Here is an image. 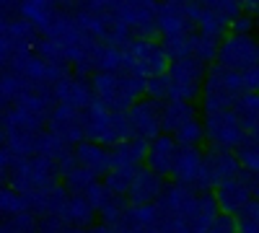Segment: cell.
I'll return each mask as SVG.
<instances>
[{
    "label": "cell",
    "instance_id": "20",
    "mask_svg": "<svg viewBox=\"0 0 259 233\" xmlns=\"http://www.w3.org/2000/svg\"><path fill=\"white\" fill-rule=\"evenodd\" d=\"M221 215V207H218V200H215V195L210 192H200L197 195V202H194L192 213H189V228L192 233H207V228L218 220Z\"/></svg>",
    "mask_w": 259,
    "mask_h": 233
},
{
    "label": "cell",
    "instance_id": "19",
    "mask_svg": "<svg viewBox=\"0 0 259 233\" xmlns=\"http://www.w3.org/2000/svg\"><path fill=\"white\" fill-rule=\"evenodd\" d=\"M197 117V107L192 101H179V99H166L161 104V124L166 135H174L182 124Z\"/></svg>",
    "mask_w": 259,
    "mask_h": 233
},
{
    "label": "cell",
    "instance_id": "32",
    "mask_svg": "<svg viewBox=\"0 0 259 233\" xmlns=\"http://www.w3.org/2000/svg\"><path fill=\"white\" fill-rule=\"evenodd\" d=\"M202 8H207V11H212V13H218V16L228 18V21L244 11L239 0H202Z\"/></svg>",
    "mask_w": 259,
    "mask_h": 233
},
{
    "label": "cell",
    "instance_id": "41",
    "mask_svg": "<svg viewBox=\"0 0 259 233\" xmlns=\"http://www.w3.org/2000/svg\"><path fill=\"white\" fill-rule=\"evenodd\" d=\"M239 3H241V8L249 11V13H256V11H259V0H239Z\"/></svg>",
    "mask_w": 259,
    "mask_h": 233
},
{
    "label": "cell",
    "instance_id": "16",
    "mask_svg": "<svg viewBox=\"0 0 259 233\" xmlns=\"http://www.w3.org/2000/svg\"><path fill=\"white\" fill-rule=\"evenodd\" d=\"M75 161L83 166L85 171H91L94 176H106L112 171V148H106L94 140H83L75 145Z\"/></svg>",
    "mask_w": 259,
    "mask_h": 233
},
{
    "label": "cell",
    "instance_id": "6",
    "mask_svg": "<svg viewBox=\"0 0 259 233\" xmlns=\"http://www.w3.org/2000/svg\"><path fill=\"white\" fill-rule=\"evenodd\" d=\"M114 13L133 31L135 39H156V34H158V0H119Z\"/></svg>",
    "mask_w": 259,
    "mask_h": 233
},
{
    "label": "cell",
    "instance_id": "36",
    "mask_svg": "<svg viewBox=\"0 0 259 233\" xmlns=\"http://www.w3.org/2000/svg\"><path fill=\"white\" fill-rule=\"evenodd\" d=\"M117 3L119 0H78V6L89 8V11H96V13H114Z\"/></svg>",
    "mask_w": 259,
    "mask_h": 233
},
{
    "label": "cell",
    "instance_id": "11",
    "mask_svg": "<svg viewBox=\"0 0 259 233\" xmlns=\"http://www.w3.org/2000/svg\"><path fill=\"white\" fill-rule=\"evenodd\" d=\"M205 171H207V179L212 184V189L239 176L241 174V163L236 158V151L233 148H221V145H210L205 151Z\"/></svg>",
    "mask_w": 259,
    "mask_h": 233
},
{
    "label": "cell",
    "instance_id": "35",
    "mask_svg": "<svg viewBox=\"0 0 259 233\" xmlns=\"http://www.w3.org/2000/svg\"><path fill=\"white\" fill-rule=\"evenodd\" d=\"M145 96L156 99V101H166L168 99V78H166V73L145 78Z\"/></svg>",
    "mask_w": 259,
    "mask_h": 233
},
{
    "label": "cell",
    "instance_id": "34",
    "mask_svg": "<svg viewBox=\"0 0 259 233\" xmlns=\"http://www.w3.org/2000/svg\"><path fill=\"white\" fill-rule=\"evenodd\" d=\"M228 34H256L254 13L241 11L239 16H233V18H231V24H228Z\"/></svg>",
    "mask_w": 259,
    "mask_h": 233
},
{
    "label": "cell",
    "instance_id": "2",
    "mask_svg": "<svg viewBox=\"0 0 259 233\" xmlns=\"http://www.w3.org/2000/svg\"><path fill=\"white\" fill-rule=\"evenodd\" d=\"M83 117V132L89 140L101 143L106 148H114L122 140L133 137V130H130L127 122V112H114L109 107H104L101 101H91L89 107L80 112Z\"/></svg>",
    "mask_w": 259,
    "mask_h": 233
},
{
    "label": "cell",
    "instance_id": "5",
    "mask_svg": "<svg viewBox=\"0 0 259 233\" xmlns=\"http://www.w3.org/2000/svg\"><path fill=\"white\" fill-rule=\"evenodd\" d=\"M124 62H127V73L153 78V75H163L168 70L171 60L163 52L161 41H156V39H133L124 47Z\"/></svg>",
    "mask_w": 259,
    "mask_h": 233
},
{
    "label": "cell",
    "instance_id": "40",
    "mask_svg": "<svg viewBox=\"0 0 259 233\" xmlns=\"http://www.w3.org/2000/svg\"><path fill=\"white\" fill-rule=\"evenodd\" d=\"M236 233H259V223H251V220H236Z\"/></svg>",
    "mask_w": 259,
    "mask_h": 233
},
{
    "label": "cell",
    "instance_id": "22",
    "mask_svg": "<svg viewBox=\"0 0 259 233\" xmlns=\"http://www.w3.org/2000/svg\"><path fill=\"white\" fill-rule=\"evenodd\" d=\"M18 11H21V18H26L34 29H47L57 18L55 0H21Z\"/></svg>",
    "mask_w": 259,
    "mask_h": 233
},
{
    "label": "cell",
    "instance_id": "18",
    "mask_svg": "<svg viewBox=\"0 0 259 233\" xmlns=\"http://www.w3.org/2000/svg\"><path fill=\"white\" fill-rule=\"evenodd\" d=\"M194 31V24L187 16L182 3H158V34L161 36H177Z\"/></svg>",
    "mask_w": 259,
    "mask_h": 233
},
{
    "label": "cell",
    "instance_id": "39",
    "mask_svg": "<svg viewBox=\"0 0 259 233\" xmlns=\"http://www.w3.org/2000/svg\"><path fill=\"white\" fill-rule=\"evenodd\" d=\"M73 233H117V230L109 228L106 223H99V225H89V228H73Z\"/></svg>",
    "mask_w": 259,
    "mask_h": 233
},
{
    "label": "cell",
    "instance_id": "3",
    "mask_svg": "<svg viewBox=\"0 0 259 233\" xmlns=\"http://www.w3.org/2000/svg\"><path fill=\"white\" fill-rule=\"evenodd\" d=\"M246 91L244 86V75L228 70L218 62H212L207 68L205 83H202V94H200V109L202 112H218V109H233L236 99Z\"/></svg>",
    "mask_w": 259,
    "mask_h": 233
},
{
    "label": "cell",
    "instance_id": "30",
    "mask_svg": "<svg viewBox=\"0 0 259 233\" xmlns=\"http://www.w3.org/2000/svg\"><path fill=\"white\" fill-rule=\"evenodd\" d=\"M192 34H177V36H161V47L163 52L168 55V60H182V57H189L192 52Z\"/></svg>",
    "mask_w": 259,
    "mask_h": 233
},
{
    "label": "cell",
    "instance_id": "29",
    "mask_svg": "<svg viewBox=\"0 0 259 233\" xmlns=\"http://www.w3.org/2000/svg\"><path fill=\"white\" fill-rule=\"evenodd\" d=\"M236 158H239L244 171L259 174V140L246 132V137L239 143V148H236Z\"/></svg>",
    "mask_w": 259,
    "mask_h": 233
},
{
    "label": "cell",
    "instance_id": "27",
    "mask_svg": "<svg viewBox=\"0 0 259 233\" xmlns=\"http://www.w3.org/2000/svg\"><path fill=\"white\" fill-rule=\"evenodd\" d=\"M228 24H231L228 18H223L218 13L202 8V16L197 21V31L205 34V36H210V39H215V41H223L228 36Z\"/></svg>",
    "mask_w": 259,
    "mask_h": 233
},
{
    "label": "cell",
    "instance_id": "26",
    "mask_svg": "<svg viewBox=\"0 0 259 233\" xmlns=\"http://www.w3.org/2000/svg\"><path fill=\"white\" fill-rule=\"evenodd\" d=\"M218 44L221 41H215V39H210V36H205V34H200L197 29H194V34H192V52H189V57H194L197 62H202V65H212L215 60H218Z\"/></svg>",
    "mask_w": 259,
    "mask_h": 233
},
{
    "label": "cell",
    "instance_id": "10",
    "mask_svg": "<svg viewBox=\"0 0 259 233\" xmlns=\"http://www.w3.org/2000/svg\"><path fill=\"white\" fill-rule=\"evenodd\" d=\"M161 104L150 96L138 99L133 107L127 109V122H130V130H133V137H140L145 143H150L153 137H158L163 132V124H161Z\"/></svg>",
    "mask_w": 259,
    "mask_h": 233
},
{
    "label": "cell",
    "instance_id": "25",
    "mask_svg": "<svg viewBox=\"0 0 259 233\" xmlns=\"http://www.w3.org/2000/svg\"><path fill=\"white\" fill-rule=\"evenodd\" d=\"M122 70H127L124 47L101 44L99 55H96V73H122Z\"/></svg>",
    "mask_w": 259,
    "mask_h": 233
},
{
    "label": "cell",
    "instance_id": "15",
    "mask_svg": "<svg viewBox=\"0 0 259 233\" xmlns=\"http://www.w3.org/2000/svg\"><path fill=\"white\" fill-rule=\"evenodd\" d=\"M215 200H218L221 213L236 218V215H239L241 210L254 200V195L249 192V187L244 184V179H241V174H239V176H233V179H228V181H223V184L215 187Z\"/></svg>",
    "mask_w": 259,
    "mask_h": 233
},
{
    "label": "cell",
    "instance_id": "31",
    "mask_svg": "<svg viewBox=\"0 0 259 233\" xmlns=\"http://www.w3.org/2000/svg\"><path fill=\"white\" fill-rule=\"evenodd\" d=\"M179 145H194L197 148L202 140H205V127H202V117H194V119H189L187 124H182L179 130L171 135Z\"/></svg>",
    "mask_w": 259,
    "mask_h": 233
},
{
    "label": "cell",
    "instance_id": "9",
    "mask_svg": "<svg viewBox=\"0 0 259 233\" xmlns=\"http://www.w3.org/2000/svg\"><path fill=\"white\" fill-rule=\"evenodd\" d=\"M177 184H184L194 192H210L212 184L205 171V151H200V145H179V156L171 171Z\"/></svg>",
    "mask_w": 259,
    "mask_h": 233
},
{
    "label": "cell",
    "instance_id": "24",
    "mask_svg": "<svg viewBox=\"0 0 259 233\" xmlns=\"http://www.w3.org/2000/svg\"><path fill=\"white\" fill-rule=\"evenodd\" d=\"M233 112H236V117L241 119L244 130L254 132L259 127V94L256 91H244L239 99H236Z\"/></svg>",
    "mask_w": 259,
    "mask_h": 233
},
{
    "label": "cell",
    "instance_id": "8",
    "mask_svg": "<svg viewBox=\"0 0 259 233\" xmlns=\"http://www.w3.org/2000/svg\"><path fill=\"white\" fill-rule=\"evenodd\" d=\"M202 127H205V140L210 145L221 148H239V143L246 137V130L241 119L236 117L233 109H218V112H202Z\"/></svg>",
    "mask_w": 259,
    "mask_h": 233
},
{
    "label": "cell",
    "instance_id": "14",
    "mask_svg": "<svg viewBox=\"0 0 259 233\" xmlns=\"http://www.w3.org/2000/svg\"><path fill=\"white\" fill-rule=\"evenodd\" d=\"M55 96H57V104H65L75 112H83L89 107L94 99V88H91V78L85 75H65L57 86H55Z\"/></svg>",
    "mask_w": 259,
    "mask_h": 233
},
{
    "label": "cell",
    "instance_id": "7",
    "mask_svg": "<svg viewBox=\"0 0 259 233\" xmlns=\"http://www.w3.org/2000/svg\"><path fill=\"white\" fill-rule=\"evenodd\" d=\"M218 65L244 73L259 65V36L254 34H228L218 44Z\"/></svg>",
    "mask_w": 259,
    "mask_h": 233
},
{
    "label": "cell",
    "instance_id": "33",
    "mask_svg": "<svg viewBox=\"0 0 259 233\" xmlns=\"http://www.w3.org/2000/svg\"><path fill=\"white\" fill-rule=\"evenodd\" d=\"M158 233H192V228H189V220H187V218H182V215H168V213H161Z\"/></svg>",
    "mask_w": 259,
    "mask_h": 233
},
{
    "label": "cell",
    "instance_id": "12",
    "mask_svg": "<svg viewBox=\"0 0 259 233\" xmlns=\"http://www.w3.org/2000/svg\"><path fill=\"white\" fill-rule=\"evenodd\" d=\"M47 124H50V132H52L57 140H62L65 145H70V148L78 145V143H83V137H85L80 112L65 107V104H57V107L50 112Z\"/></svg>",
    "mask_w": 259,
    "mask_h": 233
},
{
    "label": "cell",
    "instance_id": "21",
    "mask_svg": "<svg viewBox=\"0 0 259 233\" xmlns=\"http://www.w3.org/2000/svg\"><path fill=\"white\" fill-rule=\"evenodd\" d=\"M145 151L148 143L140 137H127L119 145L112 148V168H140V163H145Z\"/></svg>",
    "mask_w": 259,
    "mask_h": 233
},
{
    "label": "cell",
    "instance_id": "38",
    "mask_svg": "<svg viewBox=\"0 0 259 233\" xmlns=\"http://www.w3.org/2000/svg\"><path fill=\"white\" fill-rule=\"evenodd\" d=\"M241 75H244V86H246V91H256V94H259V65L244 70Z\"/></svg>",
    "mask_w": 259,
    "mask_h": 233
},
{
    "label": "cell",
    "instance_id": "4",
    "mask_svg": "<svg viewBox=\"0 0 259 233\" xmlns=\"http://www.w3.org/2000/svg\"><path fill=\"white\" fill-rule=\"evenodd\" d=\"M207 75V65L197 62L194 57H182L168 62V99L179 101H197L202 94V83Z\"/></svg>",
    "mask_w": 259,
    "mask_h": 233
},
{
    "label": "cell",
    "instance_id": "37",
    "mask_svg": "<svg viewBox=\"0 0 259 233\" xmlns=\"http://www.w3.org/2000/svg\"><path fill=\"white\" fill-rule=\"evenodd\" d=\"M207 233H236V218L221 213L218 220H215V223L207 228Z\"/></svg>",
    "mask_w": 259,
    "mask_h": 233
},
{
    "label": "cell",
    "instance_id": "42",
    "mask_svg": "<svg viewBox=\"0 0 259 233\" xmlns=\"http://www.w3.org/2000/svg\"><path fill=\"white\" fill-rule=\"evenodd\" d=\"M254 21H256V31H259V11L254 13Z\"/></svg>",
    "mask_w": 259,
    "mask_h": 233
},
{
    "label": "cell",
    "instance_id": "17",
    "mask_svg": "<svg viewBox=\"0 0 259 233\" xmlns=\"http://www.w3.org/2000/svg\"><path fill=\"white\" fill-rule=\"evenodd\" d=\"M166 189V181L163 176H158L156 171H150L148 166H140L135 171V179H133V187H130V205H150L161 197V192Z\"/></svg>",
    "mask_w": 259,
    "mask_h": 233
},
{
    "label": "cell",
    "instance_id": "28",
    "mask_svg": "<svg viewBox=\"0 0 259 233\" xmlns=\"http://www.w3.org/2000/svg\"><path fill=\"white\" fill-rule=\"evenodd\" d=\"M135 171H138V168H117L114 166L112 171L106 174L104 187L109 189L114 197H127L130 187H133V179H135Z\"/></svg>",
    "mask_w": 259,
    "mask_h": 233
},
{
    "label": "cell",
    "instance_id": "1",
    "mask_svg": "<svg viewBox=\"0 0 259 233\" xmlns=\"http://www.w3.org/2000/svg\"><path fill=\"white\" fill-rule=\"evenodd\" d=\"M94 99L114 112H127L138 99L145 96V78L135 73H94L91 75Z\"/></svg>",
    "mask_w": 259,
    "mask_h": 233
},
{
    "label": "cell",
    "instance_id": "13",
    "mask_svg": "<svg viewBox=\"0 0 259 233\" xmlns=\"http://www.w3.org/2000/svg\"><path fill=\"white\" fill-rule=\"evenodd\" d=\"M177 156H179V143L161 132L158 137H153L148 143V151H145V166L150 171H156L158 176H171L174 171V163H177Z\"/></svg>",
    "mask_w": 259,
    "mask_h": 233
},
{
    "label": "cell",
    "instance_id": "23",
    "mask_svg": "<svg viewBox=\"0 0 259 233\" xmlns=\"http://www.w3.org/2000/svg\"><path fill=\"white\" fill-rule=\"evenodd\" d=\"M94 215H96L94 205L83 195H70L68 202H65V207H62V213H60V218L70 228H89L94 223Z\"/></svg>",
    "mask_w": 259,
    "mask_h": 233
}]
</instances>
